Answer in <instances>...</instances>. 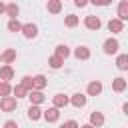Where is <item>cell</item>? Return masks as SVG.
I'll return each instance as SVG.
<instances>
[{
    "instance_id": "cell-1",
    "label": "cell",
    "mask_w": 128,
    "mask_h": 128,
    "mask_svg": "<svg viewBox=\"0 0 128 128\" xmlns=\"http://www.w3.org/2000/svg\"><path fill=\"white\" fill-rule=\"evenodd\" d=\"M16 106H18V100H16L14 96L0 98V108H2V112H12V110H16Z\"/></svg>"
},
{
    "instance_id": "cell-2",
    "label": "cell",
    "mask_w": 128,
    "mask_h": 128,
    "mask_svg": "<svg viewBox=\"0 0 128 128\" xmlns=\"http://www.w3.org/2000/svg\"><path fill=\"white\" fill-rule=\"evenodd\" d=\"M28 100H30V106H40L44 100H46V96L40 92V90H30L28 92V96H26Z\"/></svg>"
},
{
    "instance_id": "cell-3",
    "label": "cell",
    "mask_w": 128,
    "mask_h": 128,
    "mask_svg": "<svg viewBox=\"0 0 128 128\" xmlns=\"http://www.w3.org/2000/svg\"><path fill=\"white\" fill-rule=\"evenodd\" d=\"M84 26H86L88 30H98V28L102 26V22H100V18H98V16L90 14V16H86V18H84Z\"/></svg>"
},
{
    "instance_id": "cell-4",
    "label": "cell",
    "mask_w": 128,
    "mask_h": 128,
    "mask_svg": "<svg viewBox=\"0 0 128 128\" xmlns=\"http://www.w3.org/2000/svg\"><path fill=\"white\" fill-rule=\"evenodd\" d=\"M118 48H120V42H118L116 38H108V40L104 42V54H116Z\"/></svg>"
},
{
    "instance_id": "cell-5",
    "label": "cell",
    "mask_w": 128,
    "mask_h": 128,
    "mask_svg": "<svg viewBox=\"0 0 128 128\" xmlns=\"http://www.w3.org/2000/svg\"><path fill=\"white\" fill-rule=\"evenodd\" d=\"M42 118H44L46 122H58V118H60V110L52 106V108H48V110L42 112Z\"/></svg>"
},
{
    "instance_id": "cell-6",
    "label": "cell",
    "mask_w": 128,
    "mask_h": 128,
    "mask_svg": "<svg viewBox=\"0 0 128 128\" xmlns=\"http://www.w3.org/2000/svg\"><path fill=\"white\" fill-rule=\"evenodd\" d=\"M12 78H14V68L8 66V64L0 66V80H2V82H8V80H12Z\"/></svg>"
},
{
    "instance_id": "cell-7",
    "label": "cell",
    "mask_w": 128,
    "mask_h": 128,
    "mask_svg": "<svg viewBox=\"0 0 128 128\" xmlns=\"http://www.w3.org/2000/svg\"><path fill=\"white\" fill-rule=\"evenodd\" d=\"M20 32H22L26 38H36V36H38V26H36V24H24Z\"/></svg>"
},
{
    "instance_id": "cell-8",
    "label": "cell",
    "mask_w": 128,
    "mask_h": 128,
    "mask_svg": "<svg viewBox=\"0 0 128 128\" xmlns=\"http://www.w3.org/2000/svg\"><path fill=\"white\" fill-rule=\"evenodd\" d=\"M52 104H54V108H64V106H68L70 104V100H68V96H64V94H56V96H52Z\"/></svg>"
},
{
    "instance_id": "cell-9",
    "label": "cell",
    "mask_w": 128,
    "mask_h": 128,
    "mask_svg": "<svg viewBox=\"0 0 128 128\" xmlns=\"http://www.w3.org/2000/svg\"><path fill=\"white\" fill-rule=\"evenodd\" d=\"M118 20L120 22H126L128 20V0H122L118 4Z\"/></svg>"
},
{
    "instance_id": "cell-10",
    "label": "cell",
    "mask_w": 128,
    "mask_h": 128,
    "mask_svg": "<svg viewBox=\"0 0 128 128\" xmlns=\"http://www.w3.org/2000/svg\"><path fill=\"white\" fill-rule=\"evenodd\" d=\"M68 100H70V104H72L74 108H84V106H86V96H84V94H80V92H78V94H74V96H72V98H68Z\"/></svg>"
},
{
    "instance_id": "cell-11",
    "label": "cell",
    "mask_w": 128,
    "mask_h": 128,
    "mask_svg": "<svg viewBox=\"0 0 128 128\" xmlns=\"http://www.w3.org/2000/svg\"><path fill=\"white\" fill-rule=\"evenodd\" d=\"M104 124V114L102 112H92L90 114V126L92 128H100Z\"/></svg>"
},
{
    "instance_id": "cell-12",
    "label": "cell",
    "mask_w": 128,
    "mask_h": 128,
    "mask_svg": "<svg viewBox=\"0 0 128 128\" xmlns=\"http://www.w3.org/2000/svg\"><path fill=\"white\" fill-rule=\"evenodd\" d=\"M108 30H110L112 34H118V32L124 30V22H120L118 18H112V20L108 22Z\"/></svg>"
},
{
    "instance_id": "cell-13",
    "label": "cell",
    "mask_w": 128,
    "mask_h": 128,
    "mask_svg": "<svg viewBox=\"0 0 128 128\" xmlns=\"http://www.w3.org/2000/svg\"><path fill=\"white\" fill-rule=\"evenodd\" d=\"M46 84H48V80H46V76H42V74H38V76L32 78L34 90H40V92H42V88H46Z\"/></svg>"
},
{
    "instance_id": "cell-14",
    "label": "cell",
    "mask_w": 128,
    "mask_h": 128,
    "mask_svg": "<svg viewBox=\"0 0 128 128\" xmlns=\"http://www.w3.org/2000/svg\"><path fill=\"white\" fill-rule=\"evenodd\" d=\"M74 56H76L78 60H88V58H90V48H88V46H78V48L74 50Z\"/></svg>"
},
{
    "instance_id": "cell-15",
    "label": "cell",
    "mask_w": 128,
    "mask_h": 128,
    "mask_svg": "<svg viewBox=\"0 0 128 128\" xmlns=\"http://www.w3.org/2000/svg\"><path fill=\"white\" fill-rule=\"evenodd\" d=\"M14 60H16V50H14V48H8V50H4V52H2V62H4V64H8V66H10Z\"/></svg>"
},
{
    "instance_id": "cell-16",
    "label": "cell",
    "mask_w": 128,
    "mask_h": 128,
    "mask_svg": "<svg viewBox=\"0 0 128 128\" xmlns=\"http://www.w3.org/2000/svg\"><path fill=\"white\" fill-rule=\"evenodd\" d=\"M102 92V82L100 80H92L90 84H88V94L90 96H98Z\"/></svg>"
},
{
    "instance_id": "cell-17",
    "label": "cell",
    "mask_w": 128,
    "mask_h": 128,
    "mask_svg": "<svg viewBox=\"0 0 128 128\" xmlns=\"http://www.w3.org/2000/svg\"><path fill=\"white\" fill-rule=\"evenodd\" d=\"M126 86H128V82H126L124 78H114V80H112V90H114V92H124Z\"/></svg>"
},
{
    "instance_id": "cell-18",
    "label": "cell",
    "mask_w": 128,
    "mask_h": 128,
    "mask_svg": "<svg viewBox=\"0 0 128 128\" xmlns=\"http://www.w3.org/2000/svg\"><path fill=\"white\" fill-rule=\"evenodd\" d=\"M46 8H48L50 14H58V12L62 10V2H60V0H48V6H46Z\"/></svg>"
},
{
    "instance_id": "cell-19",
    "label": "cell",
    "mask_w": 128,
    "mask_h": 128,
    "mask_svg": "<svg viewBox=\"0 0 128 128\" xmlns=\"http://www.w3.org/2000/svg\"><path fill=\"white\" fill-rule=\"evenodd\" d=\"M18 12H20V8H18V4H6V14L10 16V20H16L18 18Z\"/></svg>"
},
{
    "instance_id": "cell-20",
    "label": "cell",
    "mask_w": 128,
    "mask_h": 128,
    "mask_svg": "<svg viewBox=\"0 0 128 128\" xmlns=\"http://www.w3.org/2000/svg\"><path fill=\"white\" fill-rule=\"evenodd\" d=\"M54 56H58V58H62V60H64V58H68V56H70V48H68L66 44H58V46H56V54H54Z\"/></svg>"
},
{
    "instance_id": "cell-21",
    "label": "cell",
    "mask_w": 128,
    "mask_h": 128,
    "mask_svg": "<svg viewBox=\"0 0 128 128\" xmlns=\"http://www.w3.org/2000/svg\"><path fill=\"white\" fill-rule=\"evenodd\" d=\"M12 94H14V98L18 100V98H26V96H28V90H26L22 84H16V86L12 88Z\"/></svg>"
},
{
    "instance_id": "cell-22",
    "label": "cell",
    "mask_w": 128,
    "mask_h": 128,
    "mask_svg": "<svg viewBox=\"0 0 128 128\" xmlns=\"http://www.w3.org/2000/svg\"><path fill=\"white\" fill-rule=\"evenodd\" d=\"M116 68L118 70H128V54H120L116 58Z\"/></svg>"
},
{
    "instance_id": "cell-23",
    "label": "cell",
    "mask_w": 128,
    "mask_h": 128,
    "mask_svg": "<svg viewBox=\"0 0 128 128\" xmlns=\"http://www.w3.org/2000/svg\"><path fill=\"white\" fill-rule=\"evenodd\" d=\"M28 118H30L32 122H34V120H40V118H42V110H40L38 106H30V108H28Z\"/></svg>"
},
{
    "instance_id": "cell-24",
    "label": "cell",
    "mask_w": 128,
    "mask_h": 128,
    "mask_svg": "<svg viewBox=\"0 0 128 128\" xmlns=\"http://www.w3.org/2000/svg\"><path fill=\"white\" fill-rule=\"evenodd\" d=\"M78 22H80V18H78L76 14H68V16L64 18V24H66L68 28H74V26H78Z\"/></svg>"
},
{
    "instance_id": "cell-25",
    "label": "cell",
    "mask_w": 128,
    "mask_h": 128,
    "mask_svg": "<svg viewBox=\"0 0 128 128\" xmlns=\"http://www.w3.org/2000/svg\"><path fill=\"white\" fill-rule=\"evenodd\" d=\"M48 64H50V68L58 70V68H62L64 60H62V58H58V56H50V58H48Z\"/></svg>"
},
{
    "instance_id": "cell-26",
    "label": "cell",
    "mask_w": 128,
    "mask_h": 128,
    "mask_svg": "<svg viewBox=\"0 0 128 128\" xmlns=\"http://www.w3.org/2000/svg\"><path fill=\"white\" fill-rule=\"evenodd\" d=\"M10 94H12V86H10L8 82H0V96L6 98V96H10Z\"/></svg>"
},
{
    "instance_id": "cell-27",
    "label": "cell",
    "mask_w": 128,
    "mask_h": 128,
    "mask_svg": "<svg viewBox=\"0 0 128 128\" xmlns=\"http://www.w3.org/2000/svg\"><path fill=\"white\" fill-rule=\"evenodd\" d=\"M8 30H10V32H20V30H22V24L18 22V18L8 22Z\"/></svg>"
},
{
    "instance_id": "cell-28",
    "label": "cell",
    "mask_w": 128,
    "mask_h": 128,
    "mask_svg": "<svg viewBox=\"0 0 128 128\" xmlns=\"http://www.w3.org/2000/svg\"><path fill=\"white\" fill-rule=\"evenodd\" d=\"M20 84H22V86H24V88H26L28 92H30V90H34V86H32V76H24Z\"/></svg>"
},
{
    "instance_id": "cell-29",
    "label": "cell",
    "mask_w": 128,
    "mask_h": 128,
    "mask_svg": "<svg viewBox=\"0 0 128 128\" xmlns=\"http://www.w3.org/2000/svg\"><path fill=\"white\" fill-rule=\"evenodd\" d=\"M60 128H80V126H78V122H76V120H66Z\"/></svg>"
},
{
    "instance_id": "cell-30",
    "label": "cell",
    "mask_w": 128,
    "mask_h": 128,
    "mask_svg": "<svg viewBox=\"0 0 128 128\" xmlns=\"http://www.w3.org/2000/svg\"><path fill=\"white\" fill-rule=\"evenodd\" d=\"M4 128H18V122L16 120H6L4 122Z\"/></svg>"
},
{
    "instance_id": "cell-31",
    "label": "cell",
    "mask_w": 128,
    "mask_h": 128,
    "mask_svg": "<svg viewBox=\"0 0 128 128\" xmlns=\"http://www.w3.org/2000/svg\"><path fill=\"white\" fill-rule=\"evenodd\" d=\"M74 4H76L78 8H84V6L88 4V2H86V0H74Z\"/></svg>"
},
{
    "instance_id": "cell-32",
    "label": "cell",
    "mask_w": 128,
    "mask_h": 128,
    "mask_svg": "<svg viewBox=\"0 0 128 128\" xmlns=\"http://www.w3.org/2000/svg\"><path fill=\"white\" fill-rule=\"evenodd\" d=\"M4 12H6V4H2V2H0V14H4Z\"/></svg>"
},
{
    "instance_id": "cell-33",
    "label": "cell",
    "mask_w": 128,
    "mask_h": 128,
    "mask_svg": "<svg viewBox=\"0 0 128 128\" xmlns=\"http://www.w3.org/2000/svg\"><path fill=\"white\" fill-rule=\"evenodd\" d=\"M80 128H92V126H90V124H84V126H80Z\"/></svg>"
},
{
    "instance_id": "cell-34",
    "label": "cell",
    "mask_w": 128,
    "mask_h": 128,
    "mask_svg": "<svg viewBox=\"0 0 128 128\" xmlns=\"http://www.w3.org/2000/svg\"><path fill=\"white\" fill-rule=\"evenodd\" d=\"M0 60H2V54H0Z\"/></svg>"
}]
</instances>
